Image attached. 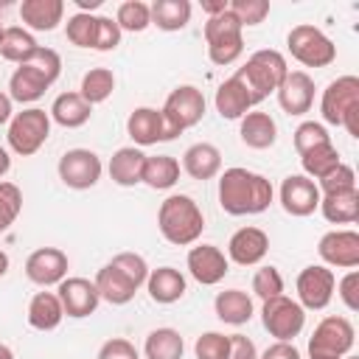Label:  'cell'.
I'll list each match as a JSON object with an SVG mask.
<instances>
[{
  "label": "cell",
  "instance_id": "d590c367",
  "mask_svg": "<svg viewBox=\"0 0 359 359\" xmlns=\"http://www.w3.org/2000/svg\"><path fill=\"white\" fill-rule=\"evenodd\" d=\"M177 180H180V163H177V157H171V154L146 157L143 185H149L154 191H168V188L177 185Z\"/></svg>",
  "mask_w": 359,
  "mask_h": 359
},
{
  "label": "cell",
  "instance_id": "3957f363",
  "mask_svg": "<svg viewBox=\"0 0 359 359\" xmlns=\"http://www.w3.org/2000/svg\"><path fill=\"white\" fill-rule=\"evenodd\" d=\"M157 227L160 236L174 247L196 244V238L205 230V213L188 194H171L160 202L157 210Z\"/></svg>",
  "mask_w": 359,
  "mask_h": 359
},
{
  "label": "cell",
  "instance_id": "30bf717a",
  "mask_svg": "<svg viewBox=\"0 0 359 359\" xmlns=\"http://www.w3.org/2000/svg\"><path fill=\"white\" fill-rule=\"evenodd\" d=\"M261 323L269 331V337H275L278 342H292L303 331V325H306V309L294 297L278 294V297L264 300Z\"/></svg>",
  "mask_w": 359,
  "mask_h": 359
},
{
  "label": "cell",
  "instance_id": "60d3db41",
  "mask_svg": "<svg viewBox=\"0 0 359 359\" xmlns=\"http://www.w3.org/2000/svg\"><path fill=\"white\" fill-rule=\"evenodd\" d=\"M22 210V191L14 182L0 180V233H6Z\"/></svg>",
  "mask_w": 359,
  "mask_h": 359
},
{
  "label": "cell",
  "instance_id": "7dc6e473",
  "mask_svg": "<svg viewBox=\"0 0 359 359\" xmlns=\"http://www.w3.org/2000/svg\"><path fill=\"white\" fill-rule=\"evenodd\" d=\"M230 11L236 14L241 25H261L269 14V3L266 0H233Z\"/></svg>",
  "mask_w": 359,
  "mask_h": 359
},
{
  "label": "cell",
  "instance_id": "b9f144b4",
  "mask_svg": "<svg viewBox=\"0 0 359 359\" xmlns=\"http://www.w3.org/2000/svg\"><path fill=\"white\" fill-rule=\"evenodd\" d=\"M252 292L261 300H269V297L283 294V275L278 272V266H272V264L258 266L255 275H252Z\"/></svg>",
  "mask_w": 359,
  "mask_h": 359
},
{
  "label": "cell",
  "instance_id": "7a4b0ae2",
  "mask_svg": "<svg viewBox=\"0 0 359 359\" xmlns=\"http://www.w3.org/2000/svg\"><path fill=\"white\" fill-rule=\"evenodd\" d=\"M62 73V56L53 48H36L34 56L22 65L8 79V98L17 104H34L45 95V90L59 79Z\"/></svg>",
  "mask_w": 359,
  "mask_h": 359
},
{
  "label": "cell",
  "instance_id": "e0dca14e",
  "mask_svg": "<svg viewBox=\"0 0 359 359\" xmlns=\"http://www.w3.org/2000/svg\"><path fill=\"white\" fill-rule=\"evenodd\" d=\"M317 252L323 258V266H339V269H353L359 266V233L356 230H328Z\"/></svg>",
  "mask_w": 359,
  "mask_h": 359
},
{
  "label": "cell",
  "instance_id": "7c38bea8",
  "mask_svg": "<svg viewBox=\"0 0 359 359\" xmlns=\"http://www.w3.org/2000/svg\"><path fill=\"white\" fill-rule=\"evenodd\" d=\"M334 286H337V278L328 266H323V264L303 266L297 275V283H294L297 303L306 311H323L334 297Z\"/></svg>",
  "mask_w": 359,
  "mask_h": 359
},
{
  "label": "cell",
  "instance_id": "f546056e",
  "mask_svg": "<svg viewBox=\"0 0 359 359\" xmlns=\"http://www.w3.org/2000/svg\"><path fill=\"white\" fill-rule=\"evenodd\" d=\"M65 320V309L56 292H36L28 303V325L36 331H53Z\"/></svg>",
  "mask_w": 359,
  "mask_h": 359
},
{
  "label": "cell",
  "instance_id": "74e56055",
  "mask_svg": "<svg viewBox=\"0 0 359 359\" xmlns=\"http://www.w3.org/2000/svg\"><path fill=\"white\" fill-rule=\"evenodd\" d=\"M98 25H101V14H81V11H76L73 17H67L65 36L76 48L95 50L98 48Z\"/></svg>",
  "mask_w": 359,
  "mask_h": 359
},
{
  "label": "cell",
  "instance_id": "bcb514c9",
  "mask_svg": "<svg viewBox=\"0 0 359 359\" xmlns=\"http://www.w3.org/2000/svg\"><path fill=\"white\" fill-rule=\"evenodd\" d=\"M320 194H339V191H356V174L348 163H339L331 174H325L323 180H317Z\"/></svg>",
  "mask_w": 359,
  "mask_h": 359
},
{
  "label": "cell",
  "instance_id": "d6a6232c",
  "mask_svg": "<svg viewBox=\"0 0 359 359\" xmlns=\"http://www.w3.org/2000/svg\"><path fill=\"white\" fill-rule=\"evenodd\" d=\"M182 353H185V339L177 328H154L143 342L146 359H182Z\"/></svg>",
  "mask_w": 359,
  "mask_h": 359
},
{
  "label": "cell",
  "instance_id": "e575fe53",
  "mask_svg": "<svg viewBox=\"0 0 359 359\" xmlns=\"http://www.w3.org/2000/svg\"><path fill=\"white\" fill-rule=\"evenodd\" d=\"M151 25L160 31H182L191 22V3L188 0H154L151 6Z\"/></svg>",
  "mask_w": 359,
  "mask_h": 359
},
{
  "label": "cell",
  "instance_id": "4316f807",
  "mask_svg": "<svg viewBox=\"0 0 359 359\" xmlns=\"http://www.w3.org/2000/svg\"><path fill=\"white\" fill-rule=\"evenodd\" d=\"M65 17L62 0H22L20 3V20L25 31H53Z\"/></svg>",
  "mask_w": 359,
  "mask_h": 359
},
{
  "label": "cell",
  "instance_id": "9c48e42d",
  "mask_svg": "<svg viewBox=\"0 0 359 359\" xmlns=\"http://www.w3.org/2000/svg\"><path fill=\"white\" fill-rule=\"evenodd\" d=\"M286 48L303 67H328L337 59V45L314 25H294L286 34Z\"/></svg>",
  "mask_w": 359,
  "mask_h": 359
},
{
  "label": "cell",
  "instance_id": "6da1fadb",
  "mask_svg": "<svg viewBox=\"0 0 359 359\" xmlns=\"http://www.w3.org/2000/svg\"><path fill=\"white\" fill-rule=\"evenodd\" d=\"M275 199L272 182L264 174L233 165L219 177V205L230 216H255L264 213Z\"/></svg>",
  "mask_w": 359,
  "mask_h": 359
},
{
  "label": "cell",
  "instance_id": "d4e9b609",
  "mask_svg": "<svg viewBox=\"0 0 359 359\" xmlns=\"http://www.w3.org/2000/svg\"><path fill=\"white\" fill-rule=\"evenodd\" d=\"M182 171L191 180H213L222 171V151L213 143H194L182 154Z\"/></svg>",
  "mask_w": 359,
  "mask_h": 359
},
{
  "label": "cell",
  "instance_id": "d6986e66",
  "mask_svg": "<svg viewBox=\"0 0 359 359\" xmlns=\"http://www.w3.org/2000/svg\"><path fill=\"white\" fill-rule=\"evenodd\" d=\"M275 95L286 115H306L314 104V79L306 70H289Z\"/></svg>",
  "mask_w": 359,
  "mask_h": 359
},
{
  "label": "cell",
  "instance_id": "db71d44e",
  "mask_svg": "<svg viewBox=\"0 0 359 359\" xmlns=\"http://www.w3.org/2000/svg\"><path fill=\"white\" fill-rule=\"evenodd\" d=\"M227 8H230L227 0H202V11H205L208 17H216V14L227 11Z\"/></svg>",
  "mask_w": 359,
  "mask_h": 359
},
{
  "label": "cell",
  "instance_id": "603a6c76",
  "mask_svg": "<svg viewBox=\"0 0 359 359\" xmlns=\"http://www.w3.org/2000/svg\"><path fill=\"white\" fill-rule=\"evenodd\" d=\"M146 157L137 146H123L118 149L112 157H109V180L121 188H132V185H140L143 182V165H146Z\"/></svg>",
  "mask_w": 359,
  "mask_h": 359
},
{
  "label": "cell",
  "instance_id": "11a10c76",
  "mask_svg": "<svg viewBox=\"0 0 359 359\" xmlns=\"http://www.w3.org/2000/svg\"><path fill=\"white\" fill-rule=\"evenodd\" d=\"M8 168H11V157H8V151L0 146V180L8 174Z\"/></svg>",
  "mask_w": 359,
  "mask_h": 359
},
{
  "label": "cell",
  "instance_id": "ee69618b",
  "mask_svg": "<svg viewBox=\"0 0 359 359\" xmlns=\"http://www.w3.org/2000/svg\"><path fill=\"white\" fill-rule=\"evenodd\" d=\"M109 264H115L137 289L140 286H146V278H149V264H146V258L143 255H137V252H118V255H112V261Z\"/></svg>",
  "mask_w": 359,
  "mask_h": 359
},
{
  "label": "cell",
  "instance_id": "7402d4cb",
  "mask_svg": "<svg viewBox=\"0 0 359 359\" xmlns=\"http://www.w3.org/2000/svg\"><path fill=\"white\" fill-rule=\"evenodd\" d=\"M146 289H149V297L160 306H171L177 303L185 289H188V280L180 269L174 266H157V269H149V278H146Z\"/></svg>",
  "mask_w": 359,
  "mask_h": 359
},
{
  "label": "cell",
  "instance_id": "4dcf8cb0",
  "mask_svg": "<svg viewBox=\"0 0 359 359\" xmlns=\"http://www.w3.org/2000/svg\"><path fill=\"white\" fill-rule=\"evenodd\" d=\"M48 115H50V121H56L65 129H79V126H84L90 121L93 107L79 93H62V95L53 98Z\"/></svg>",
  "mask_w": 359,
  "mask_h": 359
},
{
  "label": "cell",
  "instance_id": "7bdbcfd3",
  "mask_svg": "<svg viewBox=\"0 0 359 359\" xmlns=\"http://www.w3.org/2000/svg\"><path fill=\"white\" fill-rule=\"evenodd\" d=\"M328 140H331L328 129H325L323 123H317V121H303V123L294 129V149H297V154H306L309 149L323 146V143H328Z\"/></svg>",
  "mask_w": 359,
  "mask_h": 359
},
{
  "label": "cell",
  "instance_id": "f907efd6",
  "mask_svg": "<svg viewBox=\"0 0 359 359\" xmlns=\"http://www.w3.org/2000/svg\"><path fill=\"white\" fill-rule=\"evenodd\" d=\"M230 348H227V359H258V348L250 337L244 334H230Z\"/></svg>",
  "mask_w": 359,
  "mask_h": 359
},
{
  "label": "cell",
  "instance_id": "91938a15",
  "mask_svg": "<svg viewBox=\"0 0 359 359\" xmlns=\"http://www.w3.org/2000/svg\"><path fill=\"white\" fill-rule=\"evenodd\" d=\"M342 359H356V356H351V353H348V356H342Z\"/></svg>",
  "mask_w": 359,
  "mask_h": 359
},
{
  "label": "cell",
  "instance_id": "816d5d0a",
  "mask_svg": "<svg viewBox=\"0 0 359 359\" xmlns=\"http://www.w3.org/2000/svg\"><path fill=\"white\" fill-rule=\"evenodd\" d=\"M258 359H300V351L292 342H272Z\"/></svg>",
  "mask_w": 359,
  "mask_h": 359
},
{
  "label": "cell",
  "instance_id": "1f68e13d",
  "mask_svg": "<svg viewBox=\"0 0 359 359\" xmlns=\"http://www.w3.org/2000/svg\"><path fill=\"white\" fill-rule=\"evenodd\" d=\"M317 210L331 224H353L359 219V191L320 194V208Z\"/></svg>",
  "mask_w": 359,
  "mask_h": 359
},
{
  "label": "cell",
  "instance_id": "5bb4252c",
  "mask_svg": "<svg viewBox=\"0 0 359 359\" xmlns=\"http://www.w3.org/2000/svg\"><path fill=\"white\" fill-rule=\"evenodd\" d=\"M280 208L289 213V216H311L317 208H320V188L314 180H309L306 174H289L283 182H280Z\"/></svg>",
  "mask_w": 359,
  "mask_h": 359
},
{
  "label": "cell",
  "instance_id": "6f0895ef",
  "mask_svg": "<svg viewBox=\"0 0 359 359\" xmlns=\"http://www.w3.org/2000/svg\"><path fill=\"white\" fill-rule=\"evenodd\" d=\"M0 359H14V351L8 345H3V342H0Z\"/></svg>",
  "mask_w": 359,
  "mask_h": 359
},
{
  "label": "cell",
  "instance_id": "83f0119b",
  "mask_svg": "<svg viewBox=\"0 0 359 359\" xmlns=\"http://www.w3.org/2000/svg\"><path fill=\"white\" fill-rule=\"evenodd\" d=\"M238 135H241V143L250 146V149H269L275 146L278 140V123L269 112H247L241 118V126H238Z\"/></svg>",
  "mask_w": 359,
  "mask_h": 359
},
{
  "label": "cell",
  "instance_id": "f5cc1de1",
  "mask_svg": "<svg viewBox=\"0 0 359 359\" xmlns=\"http://www.w3.org/2000/svg\"><path fill=\"white\" fill-rule=\"evenodd\" d=\"M11 118H14V101L8 98V93L0 90V126L8 123Z\"/></svg>",
  "mask_w": 359,
  "mask_h": 359
},
{
  "label": "cell",
  "instance_id": "8d00e7d4",
  "mask_svg": "<svg viewBox=\"0 0 359 359\" xmlns=\"http://www.w3.org/2000/svg\"><path fill=\"white\" fill-rule=\"evenodd\" d=\"M115 93V73L109 67H93L81 76V87H79V95L95 107V104H104L109 95Z\"/></svg>",
  "mask_w": 359,
  "mask_h": 359
},
{
  "label": "cell",
  "instance_id": "44dd1931",
  "mask_svg": "<svg viewBox=\"0 0 359 359\" xmlns=\"http://www.w3.org/2000/svg\"><path fill=\"white\" fill-rule=\"evenodd\" d=\"M213 104H216V112L222 118H227V121H238V118H244L255 107L250 90L241 84V79L236 73L219 84V90L213 95Z\"/></svg>",
  "mask_w": 359,
  "mask_h": 359
},
{
  "label": "cell",
  "instance_id": "ffe728a7",
  "mask_svg": "<svg viewBox=\"0 0 359 359\" xmlns=\"http://www.w3.org/2000/svg\"><path fill=\"white\" fill-rule=\"evenodd\" d=\"M269 250V236L261 227H238L227 241V261L238 266H255Z\"/></svg>",
  "mask_w": 359,
  "mask_h": 359
},
{
  "label": "cell",
  "instance_id": "c3c4849f",
  "mask_svg": "<svg viewBox=\"0 0 359 359\" xmlns=\"http://www.w3.org/2000/svg\"><path fill=\"white\" fill-rule=\"evenodd\" d=\"M98 359H137V348L123 337H112L98 348Z\"/></svg>",
  "mask_w": 359,
  "mask_h": 359
},
{
  "label": "cell",
  "instance_id": "f1b7e54d",
  "mask_svg": "<svg viewBox=\"0 0 359 359\" xmlns=\"http://www.w3.org/2000/svg\"><path fill=\"white\" fill-rule=\"evenodd\" d=\"M213 311L227 325H244V323L252 320V311L255 309H252V297L247 292H241V289H224V292L216 294Z\"/></svg>",
  "mask_w": 359,
  "mask_h": 359
},
{
  "label": "cell",
  "instance_id": "4fadbf2b",
  "mask_svg": "<svg viewBox=\"0 0 359 359\" xmlns=\"http://www.w3.org/2000/svg\"><path fill=\"white\" fill-rule=\"evenodd\" d=\"M353 107H359V79L356 76H339V79L328 81V87L323 90V98H320L323 121L331 126H342V118Z\"/></svg>",
  "mask_w": 359,
  "mask_h": 359
},
{
  "label": "cell",
  "instance_id": "8fae6325",
  "mask_svg": "<svg viewBox=\"0 0 359 359\" xmlns=\"http://www.w3.org/2000/svg\"><path fill=\"white\" fill-rule=\"evenodd\" d=\"M56 171H59V180H62L67 188H73V191H87V188H93V185L101 180L104 165H101V157H98L95 151H90V149H67V151L59 157Z\"/></svg>",
  "mask_w": 359,
  "mask_h": 359
},
{
  "label": "cell",
  "instance_id": "ab89813d",
  "mask_svg": "<svg viewBox=\"0 0 359 359\" xmlns=\"http://www.w3.org/2000/svg\"><path fill=\"white\" fill-rule=\"evenodd\" d=\"M115 22H118L121 31L140 34V31H146V28L151 25V8H149V3H143V0H126V3L118 6Z\"/></svg>",
  "mask_w": 359,
  "mask_h": 359
},
{
  "label": "cell",
  "instance_id": "8992f818",
  "mask_svg": "<svg viewBox=\"0 0 359 359\" xmlns=\"http://www.w3.org/2000/svg\"><path fill=\"white\" fill-rule=\"evenodd\" d=\"M205 42H208V56L213 65H233L244 53V25L227 8L216 17H208Z\"/></svg>",
  "mask_w": 359,
  "mask_h": 359
},
{
  "label": "cell",
  "instance_id": "681fc988",
  "mask_svg": "<svg viewBox=\"0 0 359 359\" xmlns=\"http://www.w3.org/2000/svg\"><path fill=\"white\" fill-rule=\"evenodd\" d=\"M334 289H339V300L345 303L348 311H359V272L351 269Z\"/></svg>",
  "mask_w": 359,
  "mask_h": 359
},
{
  "label": "cell",
  "instance_id": "5b68a950",
  "mask_svg": "<svg viewBox=\"0 0 359 359\" xmlns=\"http://www.w3.org/2000/svg\"><path fill=\"white\" fill-rule=\"evenodd\" d=\"M163 112V137L174 140L177 135H182L185 129L196 126L205 115V95L199 87L194 84H180L168 93L165 104L160 107Z\"/></svg>",
  "mask_w": 359,
  "mask_h": 359
},
{
  "label": "cell",
  "instance_id": "ba28073f",
  "mask_svg": "<svg viewBox=\"0 0 359 359\" xmlns=\"http://www.w3.org/2000/svg\"><path fill=\"white\" fill-rule=\"evenodd\" d=\"M356 328L348 317H323L309 337V359H342L353 351Z\"/></svg>",
  "mask_w": 359,
  "mask_h": 359
},
{
  "label": "cell",
  "instance_id": "ac0fdd59",
  "mask_svg": "<svg viewBox=\"0 0 359 359\" xmlns=\"http://www.w3.org/2000/svg\"><path fill=\"white\" fill-rule=\"evenodd\" d=\"M188 272L196 283L216 286L230 272V261L216 244H196L188 250Z\"/></svg>",
  "mask_w": 359,
  "mask_h": 359
},
{
  "label": "cell",
  "instance_id": "2e32d148",
  "mask_svg": "<svg viewBox=\"0 0 359 359\" xmlns=\"http://www.w3.org/2000/svg\"><path fill=\"white\" fill-rule=\"evenodd\" d=\"M56 294H59V300H62L65 314L73 317V320H84V317L95 314V309H98V303H101V294H98L95 283L87 280V278H79V275L65 278V280L56 286Z\"/></svg>",
  "mask_w": 359,
  "mask_h": 359
},
{
  "label": "cell",
  "instance_id": "f6af8a7d",
  "mask_svg": "<svg viewBox=\"0 0 359 359\" xmlns=\"http://www.w3.org/2000/svg\"><path fill=\"white\" fill-rule=\"evenodd\" d=\"M227 348H230V339L219 331H205L194 342L196 359H227Z\"/></svg>",
  "mask_w": 359,
  "mask_h": 359
},
{
  "label": "cell",
  "instance_id": "484cf974",
  "mask_svg": "<svg viewBox=\"0 0 359 359\" xmlns=\"http://www.w3.org/2000/svg\"><path fill=\"white\" fill-rule=\"evenodd\" d=\"M93 283H95L101 300H107V303H112V306H126V303L135 297V292H137V286H135L115 264H109V261L98 269V275H95Z\"/></svg>",
  "mask_w": 359,
  "mask_h": 359
},
{
  "label": "cell",
  "instance_id": "9a60e30c",
  "mask_svg": "<svg viewBox=\"0 0 359 359\" xmlns=\"http://www.w3.org/2000/svg\"><path fill=\"white\" fill-rule=\"evenodd\" d=\"M70 261L59 247H39L25 258V275L36 286H59L67 278Z\"/></svg>",
  "mask_w": 359,
  "mask_h": 359
},
{
  "label": "cell",
  "instance_id": "277c9868",
  "mask_svg": "<svg viewBox=\"0 0 359 359\" xmlns=\"http://www.w3.org/2000/svg\"><path fill=\"white\" fill-rule=\"evenodd\" d=\"M289 73V65H286V56L275 48H261L255 50L238 70L236 76L241 79V84L250 90L252 101L261 104L264 98H269V93H278V87L283 84Z\"/></svg>",
  "mask_w": 359,
  "mask_h": 359
},
{
  "label": "cell",
  "instance_id": "9f6ffc18",
  "mask_svg": "<svg viewBox=\"0 0 359 359\" xmlns=\"http://www.w3.org/2000/svg\"><path fill=\"white\" fill-rule=\"evenodd\" d=\"M8 264H11V261H8V255H6L3 250H0V278H3L6 272H8Z\"/></svg>",
  "mask_w": 359,
  "mask_h": 359
},
{
  "label": "cell",
  "instance_id": "836d02e7",
  "mask_svg": "<svg viewBox=\"0 0 359 359\" xmlns=\"http://www.w3.org/2000/svg\"><path fill=\"white\" fill-rule=\"evenodd\" d=\"M36 39L31 31H25L22 25H8L3 28V36H0V56L6 62H14V65H22L34 56L36 50Z\"/></svg>",
  "mask_w": 359,
  "mask_h": 359
},
{
  "label": "cell",
  "instance_id": "52a82bcc",
  "mask_svg": "<svg viewBox=\"0 0 359 359\" xmlns=\"http://www.w3.org/2000/svg\"><path fill=\"white\" fill-rule=\"evenodd\" d=\"M48 135H50V115L39 107H28L22 112H14V118L8 121L6 140L14 154L31 157L45 146Z\"/></svg>",
  "mask_w": 359,
  "mask_h": 359
},
{
  "label": "cell",
  "instance_id": "cb8c5ba5",
  "mask_svg": "<svg viewBox=\"0 0 359 359\" xmlns=\"http://www.w3.org/2000/svg\"><path fill=\"white\" fill-rule=\"evenodd\" d=\"M126 135L137 146H151V143H165L163 137V112L154 107H137L126 118Z\"/></svg>",
  "mask_w": 359,
  "mask_h": 359
},
{
  "label": "cell",
  "instance_id": "680465c9",
  "mask_svg": "<svg viewBox=\"0 0 359 359\" xmlns=\"http://www.w3.org/2000/svg\"><path fill=\"white\" fill-rule=\"evenodd\" d=\"M3 28H6V25H3V17H0V36H3Z\"/></svg>",
  "mask_w": 359,
  "mask_h": 359
},
{
  "label": "cell",
  "instance_id": "f35d334b",
  "mask_svg": "<svg viewBox=\"0 0 359 359\" xmlns=\"http://www.w3.org/2000/svg\"><path fill=\"white\" fill-rule=\"evenodd\" d=\"M339 163H342V160H339V151H337V146H334L331 140L323 143V146L309 149L306 154H300V165H303V171H306L309 180H323V177L331 174Z\"/></svg>",
  "mask_w": 359,
  "mask_h": 359
}]
</instances>
